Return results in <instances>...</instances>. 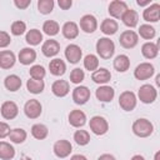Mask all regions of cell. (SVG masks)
<instances>
[{
	"instance_id": "obj_1",
	"label": "cell",
	"mask_w": 160,
	"mask_h": 160,
	"mask_svg": "<svg viewBox=\"0 0 160 160\" xmlns=\"http://www.w3.org/2000/svg\"><path fill=\"white\" fill-rule=\"evenodd\" d=\"M96 52L101 59H110L115 52V44L109 38H100L96 41Z\"/></svg>"
},
{
	"instance_id": "obj_2",
	"label": "cell",
	"mask_w": 160,
	"mask_h": 160,
	"mask_svg": "<svg viewBox=\"0 0 160 160\" xmlns=\"http://www.w3.org/2000/svg\"><path fill=\"white\" fill-rule=\"evenodd\" d=\"M152 131H154V125L148 119L141 118L135 120L132 124V132L139 138H148L152 134Z\"/></svg>"
},
{
	"instance_id": "obj_3",
	"label": "cell",
	"mask_w": 160,
	"mask_h": 160,
	"mask_svg": "<svg viewBox=\"0 0 160 160\" xmlns=\"http://www.w3.org/2000/svg\"><path fill=\"white\" fill-rule=\"evenodd\" d=\"M138 96L140 99L141 102L144 104H151L156 100V96H158V91L156 89L150 85V84H144L140 86L139 91H138Z\"/></svg>"
},
{
	"instance_id": "obj_4",
	"label": "cell",
	"mask_w": 160,
	"mask_h": 160,
	"mask_svg": "<svg viewBox=\"0 0 160 160\" xmlns=\"http://www.w3.org/2000/svg\"><path fill=\"white\" fill-rule=\"evenodd\" d=\"M90 130L95 134V135H104L108 132L109 130V122L105 118L100 116V115H95L90 119Z\"/></svg>"
},
{
	"instance_id": "obj_5",
	"label": "cell",
	"mask_w": 160,
	"mask_h": 160,
	"mask_svg": "<svg viewBox=\"0 0 160 160\" xmlns=\"http://www.w3.org/2000/svg\"><path fill=\"white\" fill-rule=\"evenodd\" d=\"M136 95L132 91H124L119 96V105L125 111H131L136 106Z\"/></svg>"
},
{
	"instance_id": "obj_6",
	"label": "cell",
	"mask_w": 160,
	"mask_h": 160,
	"mask_svg": "<svg viewBox=\"0 0 160 160\" xmlns=\"http://www.w3.org/2000/svg\"><path fill=\"white\" fill-rule=\"evenodd\" d=\"M41 111H42V106L40 101L36 99H30L24 105V112L29 119H38L41 115Z\"/></svg>"
},
{
	"instance_id": "obj_7",
	"label": "cell",
	"mask_w": 160,
	"mask_h": 160,
	"mask_svg": "<svg viewBox=\"0 0 160 160\" xmlns=\"http://www.w3.org/2000/svg\"><path fill=\"white\" fill-rule=\"evenodd\" d=\"M155 72V68L150 62H141L134 70V76L138 80H146L150 79Z\"/></svg>"
},
{
	"instance_id": "obj_8",
	"label": "cell",
	"mask_w": 160,
	"mask_h": 160,
	"mask_svg": "<svg viewBox=\"0 0 160 160\" xmlns=\"http://www.w3.org/2000/svg\"><path fill=\"white\" fill-rule=\"evenodd\" d=\"M120 44L122 48L125 49H132L138 45V41H139V35L132 31V30H125L121 32L120 35V39H119Z\"/></svg>"
},
{
	"instance_id": "obj_9",
	"label": "cell",
	"mask_w": 160,
	"mask_h": 160,
	"mask_svg": "<svg viewBox=\"0 0 160 160\" xmlns=\"http://www.w3.org/2000/svg\"><path fill=\"white\" fill-rule=\"evenodd\" d=\"M54 154L60 158V159H64V158H68L70 155V152L72 151V146L70 144V141L68 140H58L55 144H54Z\"/></svg>"
},
{
	"instance_id": "obj_10",
	"label": "cell",
	"mask_w": 160,
	"mask_h": 160,
	"mask_svg": "<svg viewBox=\"0 0 160 160\" xmlns=\"http://www.w3.org/2000/svg\"><path fill=\"white\" fill-rule=\"evenodd\" d=\"M90 99V90L88 86H76L72 90V100L75 104L78 105H84L88 102V100Z\"/></svg>"
},
{
	"instance_id": "obj_11",
	"label": "cell",
	"mask_w": 160,
	"mask_h": 160,
	"mask_svg": "<svg viewBox=\"0 0 160 160\" xmlns=\"http://www.w3.org/2000/svg\"><path fill=\"white\" fill-rule=\"evenodd\" d=\"M80 28L86 34H91L98 29V20L94 15L91 14H86L80 19Z\"/></svg>"
},
{
	"instance_id": "obj_12",
	"label": "cell",
	"mask_w": 160,
	"mask_h": 160,
	"mask_svg": "<svg viewBox=\"0 0 160 160\" xmlns=\"http://www.w3.org/2000/svg\"><path fill=\"white\" fill-rule=\"evenodd\" d=\"M0 112H1V116L4 119L11 120V119H15L18 116L19 108L14 101H5V102H2V105L0 108Z\"/></svg>"
},
{
	"instance_id": "obj_13",
	"label": "cell",
	"mask_w": 160,
	"mask_h": 160,
	"mask_svg": "<svg viewBox=\"0 0 160 160\" xmlns=\"http://www.w3.org/2000/svg\"><path fill=\"white\" fill-rule=\"evenodd\" d=\"M82 56V51L80 49V46H78L76 44H70L66 46L65 49V58L68 59L69 62L71 64H78L81 60Z\"/></svg>"
},
{
	"instance_id": "obj_14",
	"label": "cell",
	"mask_w": 160,
	"mask_h": 160,
	"mask_svg": "<svg viewBox=\"0 0 160 160\" xmlns=\"http://www.w3.org/2000/svg\"><path fill=\"white\" fill-rule=\"evenodd\" d=\"M128 10V5L125 1H121V0H114L109 4V14L115 18V19H120L122 16V14Z\"/></svg>"
},
{
	"instance_id": "obj_15",
	"label": "cell",
	"mask_w": 160,
	"mask_h": 160,
	"mask_svg": "<svg viewBox=\"0 0 160 160\" xmlns=\"http://www.w3.org/2000/svg\"><path fill=\"white\" fill-rule=\"evenodd\" d=\"M142 18L145 21H149V22H156L159 19H160V5L154 2V4H150L142 12Z\"/></svg>"
},
{
	"instance_id": "obj_16",
	"label": "cell",
	"mask_w": 160,
	"mask_h": 160,
	"mask_svg": "<svg viewBox=\"0 0 160 160\" xmlns=\"http://www.w3.org/2000/svg\"><path fill=\"white\" fill-rule=\"evenodd\" d=\"M95 95H96V99L101 102H109L114 99L115 96V91L111 86H108V85H101L100 88L96 89L95 91Z\"/></svg>"
},
{
	"instance_id": "obj_17",
	"label": "cell",
	"mask_w": 160,
	"mask_h": 160,
	"mask_svg": "<svg viewBox=\"0 0 160 160\" xmlns=\"http://www.w3.org/2000/svg\"><path fill=\"white\" fill-rule=\"evenodd\" d=\"M51 91L58 98H64L70 91V85L66 80H56L51 85Z\"/></svg>"
},
{
	"instance_id": "obj_18",
	"label": "cell",
	"mask_w": 160,
	"mask_h": 160,
	"mask_svg": "<svg viewBox=\"0 0 160 160\" xmlns=\"http://www.w3.org/2000/svg\"><path fill=\"white\" fill-rule=\"evenodd\" d=\"M69 122L74 128H81V126H84L85 122H86V115H85V112L81 111V110H78V109L70 111V114H69Z\"/></svg>"
},
{
	"instance_id": "obj_19",
	"label": "cell",
	"mask_w": 160,
	"mask_h": 160,
	"mask_svg": "<svg viewBox=\"0 0 160 160\" xmlns=\"http://www.w3.org/2000/svg\"><path fill=\"white\" fill-rule=\"evenodd\" d=\"M41 51L42 54L46 56V58H51V56H55L59 51H60V44L56 41V40H46L42 46H41Z\"/></svg>"
},
{
	"instance_id": "obj_20",
	"label": "cell",
	"mask_w": 160,
	"mask_h": 160,
	"mask_svg": "<svg viewBox=\"0 0 160 160\" xmlns=\"http://www.w3.org/2000/svg\"><path fill=\"white\" fill-rule=\"evenodd\" d=\"M111 79V74L108 69L105 68H100V69H96L95 71H92L91 74V80L96 84H106L109 82Z\"/></svg>"
},
{
	"instance_id": "obj_21",
	"label": "cell",
	"mask_w": 160,
	"mask_h": 160,
	"mask_svg": "<svg viewBox=\"0 0 160 160\" xmlns=\"http://www.w3.org/2000/svg\"><path fill=\"white\" fill-rule=\"evenodd\" d=\"M18 58L22 65H30L36 60V51L31 48H24L20 50Z\"/></svg>"
},
{
	"instance_id": "obj_22",
	"label": "cell",
	"mask_w": 160,
	"mask_h": 160,
	"mask_svg": "<svg viewBox=\"0 0 160 160\" xmlns=\"http://www.w3.org/2000/svg\"><path fill=\"white\" fill-rule=\"evenodd\" d=\"M16 61L15 54L10 50H2L0 51V68L1 69H10L14 66Z\"/></svg>"
},
{
	"instance_id": "obj_23",
	"label": "cell",
	"mask_w": 160,
	"mask_h": 160,
	"mask_svg": "<svg viewBox=\"0 0 160 160\" xmlns=\"http://www.w3.org/2000/svg\"><path fill=\"white\" fill-rule=\"evenodd\" d=\"M112 65H114V69H115L116 71H119V72H125V71L129 70V68H130V59H129L128 55L120 54V55H118V56L114 59Z\"/></svg>"
},
{
	"instance_id": "obj_24",
	"label": "cell",
	"mask_w": 160,
	"mask_h": 160,
	"mask_svg": "<svg viewBox=\"0 0 160 160\" xmlns=\"http://www.w3.org/2000/svg\"><path fill=\"white\" fill-rule=\"evenodd\" d=\"M120 19L122 20V22H124L125 26H128V28H135L138 25V21H139V15H138V12L135 10L128 9L122 14V16Z\"/></svg>"
},
{
	"instance_id": "obj_25",
	"label": "cell",
	"mask_w": 160,
	"mask_h": 160,
	"mask_svg": "<svg viewBox=\"0 0 160 160\" xmlns=\"http://www.w3.org/2000/svg\"><path fill=\"white\" fill-rule=\"evenodd\" d=\"M61 31H62L64 38H66L69 40H72V39L78 38V35H79V26L74 21H68L62 25Z\"/></svg>"
},
{
	"instance_id": "obj_26",
	"label": "cell",
	"mask_w": 160,
	"mask_h": 160,
	"mask_svg": "<svg viewBox=\"0 0 160 160\" xmlns=\"http://www.w3.org/2000/svg\"><path fill=\"white\" fill-rule=\"evenodd\" d=\"M141 54L146 59H154V58H156L158 54H159V46H158V44L151 42V41L145 42L141 46Z\"/></svg>"
},
{
	"instance_id": "obj_27",
	"label": "cell",
	"mask_w": 160,
	"mask_h": 160,
	"mask_svg": "<svg viewBox=\"0 0 160 160\" xmlns=\"http://www.w3.org/2000/svg\"><path fill=\"white\" fill-rule=\"evenodd\" d=\"M49 70L52 75L55 76H61L64 75L65 70H66V65L65 62L61 60V59H52L50 62H49Z\"/></svg>"
},
{
	"instance_id": "obj_28",
	"label": "cell",
	"mask_w": 160,
	"mask_h": 160,
	"mask_svg": "<svg viewBox=\"0 0 160 160\" xmlns=\"http://www.w3.org/2000/svg\"><path fill=\"white\" fill-rule=\"evenodd\" d=\"M100 30L105 35H114L119 30V25L114 19H104L100 25Z\"/></svg>"
},
{
	"instance_id": "obj_29",
	"label": "cell",
	"mask_w": 160,
	"mask_h": 160,
	"mask_svg": "<svg viewBox=\"0 0 160 160\" xmlns=\"http://www.w3.org/2000/svg\"><path fill=\"white\" fill-rule=\"evenodd\" d=\"M4 85L9 91H18L21 88V79L15 74L8 75L4 80Z\"/></svg>"
},
{
	"instance_id": "obj_30",
	"label": "cell",
	"mask_w": 160,
	"mask_h": 160,
	"mask_svg": "<svg viewBox=\"0 0 160 160\" xmlns=\"http://www.w3.org/2000/svg\"><path fill=\"white\" fill-rule=\"evenodd\" d=\"M14 156H15L14 146L6 141H0V159L1 160H11Z\"/></svg>"
},
{
	"instance_id": "obj_31",
	"label": "cell",
	"mask_w": 160,
	"mask_h": 160,
	"mask_svg": "<svg viewBox=\"0 0 160 160\" xmlns=\"http://www.w3.org/2000/svg\"><path fill=\"white\" fill-rule=\"evenodd\" d=\"M26 131L21 128H15V129H11L10 130V134H9V139L10 141H12L14 144H21L26 140Z\"/></svg>"
},
{
	"instance_id": "obj_32",
	"label": "cell",
	"mask_w": 160,
	"mask_h": 160,
	"mask_svg": "<svg viewBox=\"0 0 160 160\" xmlns=\"http://www.w3.org/2000/svg\"><path fill=\"white\" fill-rule=\"evenodd\" d=\"M25 40L28 44L30 45H39L41 41H42V34L40 30L38 29H31L26 32V36H25Z\"/></svg>"
},
{
	"instance_id": "obj_33",
	"label": "cell",
	"mask_w": 160,
	"mask_h": 160,
	"mask_svg": "<svg viewBox=\"0 0 160 160\" xmlns=\"http://www.w3.org/2000/svg\"><path fill=\"white\" fill-rule=\"evenodd\" d=\"M44 88H45L44 80L29 79L28 82H26V89H28V91L31 92V94H40V92H42Z\"/></svg>"
},
{
	"instance_id": "obj_34",
	"label": "cell",
	"mask_w": 160,
	"mask_h": 160,
	"mask_svg": "<svg viewBox=\"0 0 160 160\" xmlns=\"http://www.w3.org/2000/svg\"><path fill=\"white\" fill-rule=\"evenodd\" d=\"M48 134H49V130L44 124H34L31 126V135L38 140L45 139Z\"/></svg>"
},
{
	"instance_id": "obj_35",
	"label": "cell",
	"mask_w": 160,
	"mask_h": 160,
	"mask_svg": "<svg viewBox=\"0 0 160 160\" xmlns=\"http://www.w3.org/2000/svg\"><path fill=\"white\" fill-rule=\"evenodd\" d=\"M139 35L145 40H151L156 35V30L154 26L149 24H144V25H140L139 28Z\"/></svg>"
},
{
	"instance_id": "obj_36",
	"label": "cell",
	"mask_w": 160,
	"mask_h": 160,
	"mask_svg": "<svg viewBox=\"0 0 160 160\" xmlns=\"http://www.w3.org/2000/svg\"><path fill=\"white\" fill-rule=\"evenodd\" d=\"M42 30H44V32H45L46 35L54 36V35H56V34L59 32L60 26H59V24H58L56 21H54V20H46V21L44 22V25H42Z\"/></svg>"
},
{
	"instance_id": "obj_37",
	"label": "cell",
	"mask_w": 160,
	"mask_h": 160,
	"mask_svg": "<svg viewBox=\"0 0 160 160\" xmlns=\"http://www.w3.org/2000/svg\"><path fill=\"white\" fill-rule=\"evenodd\" d=\"M99 66V59L98 56L92 55V54H89L84 58V68L89 71H95Z\"/></svg>"
},
{
	"instance_id": "obj_38",
	"label": "cell",
	"mask_w": 160,
	"mask_h": 160,
	"mask_svg": "<svg viewBox=\"0 0 160 160\" xmlns=\"http://www.w3.org/2000/svg\"><path fill=\"white\" fill-rule=\"evenodd\" d=\"M74 140L78 145L80 146H84V145H88L89 141H90V135L86 130H76L75 134H74Z\"/></svg>"
},
{
	"instance_id": "obj_39",
	"label": "cell",
	"mask_w": 160,
	"mask_h": 160,
	"mask_svg": "<svg viewBox=\"0 0 160 160\" xmlns=\"http://www.w3.org/2000/svg\"><path fill=\"white\" fill-rule=\"evenodd\" d=\"M29 74L31 76V79H35V80H42L46 75V71L44 69V66L41 65H32L29 70Z\"/></svg>"
},
{
	"instance_id": "obj_40",
	"label": "cell",
	"mask_w": 160,
	"mask_h": 160,
	"mask_svg": "<svg viewBox=\"0 0 160 160\" xmlns=\"http://www.w3.org/2000/svg\"><path fill=\"white\" fill-rule=\"evenodd\" d=\"M54 5H55V4H54L52 0H39V1H38V10H39L41 14L46 15V14H50V12L52 11Z\"/></svg>"
},
{
	"instance_id": "obj_41",
	"label": "cell",
	"mask_w": 160,
	"mask_h": 160,
	"mask_svg": "<svg viewBox=\"0 0 160 160\" xmlns=\"http://www.w3.org/2000/svg\"><path fill=\"white\" fill-rule=\"evenodd\" d=\"M26 30V24L21 20H18V21H14L11 24V34L15 35V36H20L25 32Z\"/></svg>"
},
{
	"instance_id": "obj_42",
	"label": "cell",
	"mask_w": 160,
	"mask_h": 160,
	"mask_svg": "<svg viewBox=\"0 0 160 160\" xmlns=\"http://www.w3.org/2000/svg\"><path fill=\"white\" fill-rule=\"evenodd\" d=\"M84 79H85V72H84V70H81L80 68H75V69L70 72V81H71L72 84H80Z\"/></svg>"
},
{
	"instance_id": "obj_43",
	"label": "cell",
	"mask_w": 160,
	"mask_h": 160,
	"mask_svg": "<svg viewBox=\"0 0 160 160\" xmlns=\"http://www.w3.org/2000/svg\"><path fill=\"white\" fill-rule=\"evenodd\" d=\"M11 42V38L6 31H0V48H6L8 45H10Z\"/></svg>"
},
{
	"instance_id": "obj_44",
	"label": "cell",
	"mask_w": 160,
	"mask_h": 160,
	"mask_svg": "<svg viewBox=\"0 0 160 160\" xmlns=\"http://www.w3.org/2000/svg\"><path fill=\"white\" fill-rule=\"evenodd\" d=\"M10 126H9V124H6V122H4V121H0V139H4V138H6V136H9V134H10Z\"/></svg>"
},
{
	"instance_id": "obj_45",
	"label": "cell",
	"mask_w": 160,
	"mask_h": 160,
	"mask_svg": "<svg viewBox=\"0 0 160 160\" xmlns=\"http://www.w3.org/2000/svg\"><path fill=\"white\" fill-rule=\"evenodd\" d=\"M14 4L18 9H26L31 4V0H14Z\"/></svg>"
},
{
	"instance_id": "obj_46",
	"label": "cell",
	"mask_w": 160,
	"mask_h": 160,
	"mask_svg": "<svg viewBox=\"0 0 160 160\" xmlns=\"http://www.w3.org/2000/svg\"><path fill=\"white\" fill-rule=\"evenodd\" d=\"M58 4H59V6H60L62 10H68V9L71 8L72 1H71V0H59Z\"/></svg>"
},
{
	"instance_id": "obj_47",
	"label": "cell",
	"mask_w": 160,
	"mask_h": 160,
	"mask_svg": "<svg viewBox=\"0 0 160 160\" xmlns=\"http://www.w3.org/2000/svg\"><path fill=\"white\" fill-rule=\"evenodd\" d=\"M98 160H116V159H115L111 154H102V155L99 156Z\"/></svg>"
},
{
	"instance_id": "obj_48",
	"label": "cell",
	"mask_w": 160,
	"mask_h": 160,
	"mask_svg": "<svg viewBox=\"0 0 160 160\" xmlns=\"http://www.w3.org/2000/svg\"><path fill=\"white\" fill-rule=\"evenodd\" d=\"M70 160H88V159H86V156H84L81 154H76V155H72L70 158Z\"/></svg>"
},
{
	"instance_id": "obj_49",
	"label": "cell",
	"mask_w": 160,
	"mask_h": 160,
	"mask_svg": "<svg viewBox=\"0 0 160 160\" xmlns=\"http://www.w3.org/2000/svg\"><path fill=\"white\" fill-rule=\"evenodd\" d=\"M136 2H138L139 6H146V5H150V0H142V1L138 0Z\"/></svg>"
},
{
	"instance_id": "obj_50",
	"label": "cell",
	"mask_w": 160,
	"mask_h": 160,
	"mask_svg": "<svg viewBox=\"0 0 160 160\" xmlns=\"http://www.w3.org/2000/svg\"><path fill=\"white\" fill-rule=\"evenodd\" d=\"M130 160H145V158L142 155H134Z\"/></svg>"
},
{
	"instance_id": "obj_51",
	"label": "cell",
	"mask_w": 160,
	"mask_h": 160,
	"mask_svg": "<svg viewBox=\"0 0 160 160\" xmlns=\"http://www.w3.org/2000/svg\"><path fill=\"white\" fill-rule=\"evenodd\" d=\"M154 160H160V151H156V152H155V158H154Z\"/></svg>"
},
{
	"instance_id": "obj_52",
	"label": "cell",
	"mask_w": 160,
	"mask_h": 160,
	"mask_svg": "<svg viewBox=\"0 0 160 160\" xmlns=\"http://www.w3.org/2000/svg\"><path fill=\"white\" fill-rule=\"evenodd\" d=\"M160 84V75H156V85Z\"/></svg>"
},
{
	"instance_id": "obj_53",
	"label": "cell",
	"mask_w": 160,
	"mask_h": 160,
	"mask_svg": "<svg viewBox=\"0 0 160 160\" xmlns=\"http://www.w3.org/2000/svg\"><path fill=\"white\" fill-rule=\"evenodd\" d=\"M20 160H31V158H29V156H22Z\"/></svg>"
}]
</instances>
